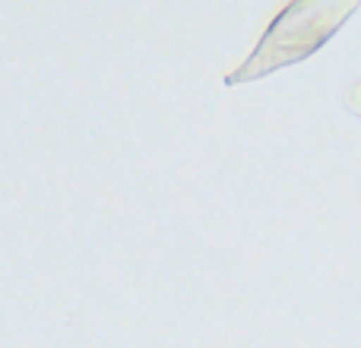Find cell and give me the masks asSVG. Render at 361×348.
I'll use <instances>...</instances> for the list:
<instances>
[{
	"mask_svg": "<svg viewBox=\"0 0 361 348\" xmlns=\"http://www.w3.org/2000/svg\"><path fill=\"white\" fill-rule=\"evenodd\" d=\"M355 10L358 0H295L282 6L260 35V42L254 44L247 61L225 73V86L254 82L282 67L307 61L343 29Z\"/></svg>",
	"mask_w": 361,
	"mask_h": 348,
	"instance_id": "cell-1",
	"label": "cell"
},
{
	"mask_svg": "<svg viewBox=\"0 0 361 348\" xmlns=\"http://www.w3.org/2000/svg\"><path fill=\"white\" fill-rule=\"evenodd\" d=\"M343 101H345V108H349L355 118H361V80H355V82H349V86H345Z\"/></svg>",
	"mask_w": 361,
	"mask_h": 348,
	"instance_id": "cell-2",
	"label": "cell"
}]
</instances>
